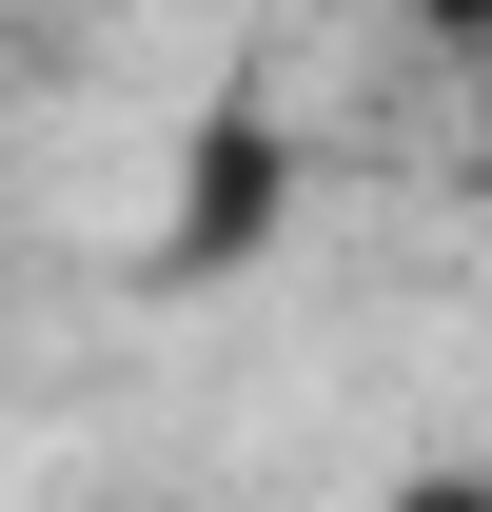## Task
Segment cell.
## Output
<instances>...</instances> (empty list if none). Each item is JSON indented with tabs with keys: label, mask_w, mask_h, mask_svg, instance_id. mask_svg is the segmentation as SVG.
Returning <instances> with one entry per match:
<instances>
[{
	"label": "cell",
	"mask_w": 492,
	"mask_h": 512,
	"mask_svg": "<svg viewBox=\"0 0 492 512\" xmlns=\"http://www.w3.org/2000/svg\"><path fill=\"white\" fill-rule=\"evenodd\" d=\"M276 217H296V119H276V99H217V119L178 138L158 276H237V256H276Z\"/></svg>",
	"instance_id": "6da1fadb"
},
{
	"label": "cell",
	"mask_w": 492,
	"mask_h": 512,
	"mask_svg": "<svg viewBox=\"0 0 492 512\" xmlns=\"http://www.w3.org/2000/svg\"><path fill=\"white\" fill-rule=\"evenodd\" d=\"M374 512H492V473H394Z\"/></svg>",
	"instance_id": "7a4b0ae2"
},
{
	"label": "cell",
	"mask_w": 492,
	"mask_h": 512,
	"mask_svg": "<svg viewBox=\"0 0 492 512\" xmlns=\"http://www.w3.org/2000/svg\"><path fill=\"white\" fill-rule=\"evenodd\" d=\"M394 20H414V40H453V60L492 40V0H394Z\"/></svg>",
	"instance_id": "3957f363"
}]
</instances>
